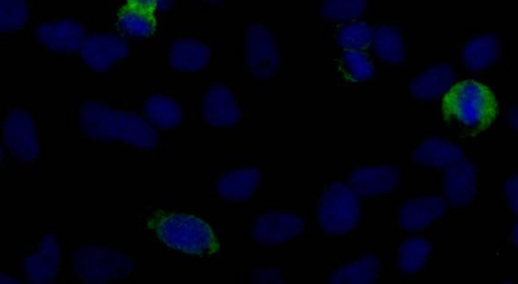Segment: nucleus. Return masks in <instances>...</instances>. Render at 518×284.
Here are the masks:
<instances>
[{
	"instance_id": "13",
	"label": "nucleus",
	"mask_w": 518,
	"mask_h": 284,
	"mask_svg": "<svg viewBox=\"0 0 518 284\" xmlns=\"http://www.w3.org/2000/svg\"><path fill=\"white\" fill-rule=\"evenodd\" d=\"M353 191L360 197H376L395 191L400 173L393 166H369L356 169L350 176Z\"/></svg>"
},
{
	"instance_id": "22",
	"label": "nucleus",
	"mask_w": 518,
	"mask_h": 284,
	"mask_svg": "<svg viewBox=\"0 0 518 284\" xmlns=\"http://www.w3.org/2000/svg\"><path fill=\"white\" fill-rule=\"evenodd\" d=\"M382 263L372 255L360 258L335 270L329 277L331 283H375L381 274Z\"/></svg>"
},
{
	"instance_id": "16",
	"label": "nucleus",
	"mask_w": 518,
	"mask_h": 284,
	"mask_svg": "<svg viewBox=\"0 0 518 284\" xmlns=\"http://www.w3.org/2000/svg\"><path fill=\"white\" fill-rule=\"evenodd\" d=\"M262 176V171L254 167L225 172L217 180V193L227 201L246 202L261 185Z\"/></svg>"
},
{
	"instance_id": "10",
	"label": "nucleus",
	"mask_w": 518,
	"mask_h": 284,
	"mask_svg": "<svg viewBox=\"0 0 518 284\" xmlns=\"http://www.w3.org/2000/svg\"><path fill=\"white\" fill-rule=\"evenodd\" d=\"M61 247L54 233L46 234L38 249L23 262V274L28 282L35 284L53 283L60 269Z\"/></svg>"
},
{
	"instance_id": "15",
	"label": "nucleus",
	"mask_w": 518,
	"mask_h": 284,
	"mask_svg": "<svg viewBox=\"0 0 518 284\" xmlns=\"http://www.w3.org/2000/svg\"><path fill=\"white\" fill-rule=\"evenodd\" d=\"M447 202L437 196H426L406 202L400 209L398 221L403 230L420 231L443 218Z\"/></svg>"
},
{
	"instance_id": "26",
	"label": "nucleus",
	"mask_w": 518,
	"mask_h": 284,
	"mask_svg": "<svg viewBox=\"0 0 518 284\" xmlns=\"http://www.w3.org/2000/svg\"><path fill=\"white\" fill-rule=\"evenodd\" d=\"M340 69L344 78L354 83L366 82L375 74V66L370 57L355 50H347L342 54Z\"/></svg>"
},
{
	"instance_id": "25",
	"label": "nucleus",
	"mask_w": 518,
	"mask_h": 284,
	"mask_svg": "<svg viewBox=\"0 0 518 284\" xmlns=\"http://www.w3.org/2000/svg\"><path fill=\"white\" fill-rule=\"evenodd\" d=\"M430 253L431 246L425 239H408L399 248L398 266L403 273H417L425 266Z\"/></svg>"
},
{
	"instance_id": "5",
	"label": "nucleus",
	"mask_w": 518,
	"mask_h": 284,
	"mask_svg": "<svg viewBox=\"0 0 518 284\" xmlns=\"http://www.w3.org/2000/svg\"><path fill=\"white\" fill-rule=\"evenodd\" d=\"M360 215V201L351 186L335 182L321 195L317 217L326 233L343 235L352 232L359 223Z\"/></svg>"
},
{
	"instance_id": "18",
	"label": "nucleus",
	"mask_w": 518,
	"mask_h": 284,
	"mask_svg": "<svg viewBox=\"0 0 518 284\" xmlns=\"http://www.w3.org/2000/svg\"><path fill=\"white\" fill-rule=\"evenodd\" d=\"M155 11V6L128 0L118 15L121 31L127 36L139 39L152 36L157 27Z\"/></svg>"
},
{
	"instance_id": "35",
	"label": "nucleus",
	"mask_w": 518,
	"mask_h": 284,
	"mask_svg": "<svg viewBox=\"0 0 518 284\" xmlns=\"http://www.w3.org/2000/svg\"><path fill=\"white\" fill-rule=\"evenodd\" d=\"M203 2L217 4V3L221 2V0H203Z\"/></svg>"
},
{
	"instance_id": "11",
	"label": "nucleus",
	"mask_w": 518,
	"mask_h": 284,
	"mask_svg": "<svg viewBox=\"0 0 518 284\" xmlns=\"http://www.w3.org/2000/svg\"><path fill=\"white\" fill-rule=\"evenodd\" d=\"M204 120L212 127H232L242 118V111L234 93L224 85H213L202 104Z\"/></svg>"
},
{
	"instance_id": "32",
	"label": "nucleus",
	"mask_w": 518,
	"mask_h": 284,
	"mask_svg": "<svg viewBox=\"0 0 518 284\" xmlns=\"http://www.w3.org/2000/svg\"><path fill=\"white\" fill-rule=\"evenodd\" d=\"M0 283H20V280L11 275L0 273Z\"/></svg>"
},
{
	"instance_id": "28",
	"label": "nucleus",
	"mask_w": 518,
	"mask_h": 284,
	"mask_svg": "<svg viewBox=\"0 0 518 284\" xmlns=\"http://www.w3.org/2000/svg\"><path fill=\"white\" fill-rule=\"evenodd\" d=\"M368 0H326L320 15L332 22H347L361 17L367 10Z\"/></svg>"
},
{
	"instance_id": "27",
	"label": "nucleus",
	"mask_w": 518,
	"mask_h": 284,
	"mask_svg": "<svg viewBox=\"0 0 518 284\" xmlns=\"http://www.w3.org/2000/svg\"><path fill=\"white\" fill-rule=\"evenodd\" d=\"M30 8L26 0H0V34H10L26 27Z\"/></svg>"
},
{
	"instance_id": "34",
	"label": "nucleus",
	"mask_w": 518,
	"mask_h": 284,
	"mask_svg": "<svg viewBox=\"0 0 518 284\" xmlns=\"http://www.w3.org/2000/svg\"><path fill=\"white\" fill-rule=\"evenodd\" d=\"M511 241L514 246H517V224H515L511 230Z\"/></svg>"
},
{
	"instance_id": "31",
	"label": "nucleus",
	"mask_w": 518,
	"mask_h": 284,
	"mask_svg": "<svg viewBox=\"0 0 518 284\" xmlns=\"http://www.w3.org/2000/svg\"><path fill=\"white\" fill-rule=\"evenodd\" d=\"M508 120H509L510 126L514 130H516V128H517V110H516V108H513L509 111Z\"/></svg>"
},
{
	"instance_id": "21",
	"label": "nucleus",
	"mask_w": 518,
	"mask_h": 284,
	"mask_svg": "<svg viewBox=\"0 0 518 284\" xmlns=\"http://www.w3.org/2000/svg\"><path fill=\"white\" fill-rule=\"evenodd\" d=\"M501 50V43L496 36L484 34L472 39L464 47L462 58L469 70L483 71L500 58Z\"/></svg>"
},
{
	"instance_id": "30",
	"label": "nucleus",
	"mask_w": 518,
	"mask_h": 284,
	"mask_svg": "<svg viewBox=\"0 0 518 284\" xmlns=\"http://www.w3.org/2000/svg\"><path fill=\"white\" fill-rule=\"evenodd\" d=\"M504 194L508 202L509 208L514 214H517V175L509 177L504 185Z\"/></svg>"
},
{
	"instance_id": "36",
	"label": "nucleus",
	"mask_w": 518,
	"mask_h": 284,
	"mask_svg": "<svg viewBox=\"0 0 518 284\" xmlns=\"http://www.w3.org/2000/svg\"><path fill=\"white\" fill-rule=\"evenodd\" d=\"M3 159H4V151H3L2 147H0V163H2Z\"/></svg>"
},
{
	"instance_id": "7",
	"label": "nucleus",
	"mask_w": 518,
	"mask_h": 284,
	"mask_svg": "<svg viewBox=\"0 0 518 284\" xmlns=\"http://www.w3.org/2000/svg\"><path fill=\"white\" fill-rule=\"evenodd\" d=\"M4 141L11 153L23 163H33L41 149L33 117L21 109L13 110L5 120Z\"/></svg>"
},
{
	"instance_id": "20",
	"label": "nucleus",
	"mask_w": 518,
	"mask_h": 284,
	"mask_svg": "<svg viewBox=\"0 0 518 284\" xmlns=\"http://www.w3.org/2000/svg\"><path fill=\"white\" fill-rule=\"evenodd\" d=\"M413 158L420 165L446 169L463 159L464 151L449 140L431 138L416 147Z\"/></svg>"
},
{
	"instance_id": "24",
	"label": "nucleus",
	"mask_w": 518,
	"mask_h": 284,
	"mask_svg": "<svg viewBox=\"0 0 518 284\" xmlns=\"http://www.w3.org/2000/svg\"><path fill=\"white\" fill-rule=\"evenodd\" d=\"M374 49L378 57L387 63L400 64L406 58L402 34L395 26H381L373 32Z\"/></svg>"
},
{
	"instance_id": "9",
	"label": "nucleus",
	"mask_w": 518,
	"mask_h": 284,
	"mask_svg": "<svg viewBox=\"0 0 518 284\" xmlns=\"http://www.w3.org/2000/svg\"><path fill=\"white\" fill-rule=\"evenodd\" d=\"M304 230V221L295 214L269 213L255 220L252 237L258 244L273 247L295 239Z\"/></svg>"
},
{
	"instance_id": "2",
	"label": "nucleus",
	"mask_w": 518,
	"mask_h": 284,
	"mask_svg": "<svg viewBox=\"0 0 518 284\" xmlns=\"http://www.w3.org/2000/svg\"><path fill=\"white\" fill-rule=\"evenodd\" d=\"M442 112L446 122L477 135L491 127L499 110L495 94L487 85L467 79L453 84L445 93Z\"/></svg>"
},
{
	"instance_id": "33",
	"label": "nucleus",
	"mask_w": 518,
	"mask_h": 284,
	"mask_svg": "<svg viewBox=\"0 0 518 284\" xmlns=\"http://www.w3.org/2000/svg\"><path fill=\"white\" fill-rule=\"evenodd\" d=\"M130 2H136V3L155 6L157 9V4H158L159 0H130Z\"/></svg>"
},
{
	"instance_id": "1",
	"label": "nucleus",
	"mask_w": 518,
	"mask_h": 284,
	"mask_svg": "<svg viewBox=\"0 0 518 284\" xmlns=\"http://www.w3.org/2000/svg\"><path fill=\"white\" fill-rule=\"evenodd\" d=\"M79 126L88 137L98 141H122L140 149H153L158 132L141 116L113 110L99 102L85 103L80 109Z\"/></svg>"
},
{
	"instance_id": "23",
	"label": "nucleus",
	"mask_w": 518,
	"mask_h": 284,
	"mask_svg": "<svg viewBox=\"0 0 518 284\" xmlns=\"http://www.w3.org/2000/svg\"><path fill=\"white\" fill-rule=\"evenodd\" d=\"M144 113L151 124L163 130L176 128L183 120L182 107L175 100L160 94L147 99Z\"/></svg>"
},
{
	"instance_id": "14",
	"label": "nucleus",
	"mask_w": 518,
	"mask_h": 284,
	"mask_svg": "<svg viewBox=\"0 0 518 284\" xmlns=\"http://www.w3.org/2000/svg\"><path fill=\"white\" fill-rule=\"evenodd\" d=\"M36 36L38 41L50 51L72 53L80 50L86 33L79 22L67 19L39 25Z\"/></svg>"
},
{
	"instance_id": "6",
	"label": "nucleus",
	"mask_w": 518,
	"mask_h": 284,
	"mask_svg": "<svg viewBox=\"0 0 518 284\" xmlns=\"http://www.w3.org/2000/svg\"><path fill=\"white\" fill-rule=\"evenodd\" d=\"M245 59L250 72L261 79L274 77L281 67V53L272 32L252 24L245 35Z\"/></svg>"
},
{
	"instance_id": "19",
	"label": "nucleus",
	"mask_w": 518,
	"mask_h": 284,
	"mask_svg": "<svg viewBox=\"0 0 518 284\" xmlns=\"http://www.w3.org/2000/svg\"><path fill=\"white\" fill-rule=\"evenodd\" d=\"M168 59L171 67L178 71L197 72L209 63L211 50L201 41L181 39L171 44Z\"/></svg>"
},
{
	"instance_id": "17",
	"label": "nucleus",
	"mask_w": 518,
	"mask_h": 284,
	"mask_svg": "<svg viewBox=\"0 0 518 284\" xmlns=\"http://www.w3.org/2000/svg\"><path fill=\"white\" fill-rule=\"evenodd\" d=\"M456 79L451 64L441 63L430 67L413 79L409 85L411 96L418 101H433L444 96Z\"/></svg>"
},
{
	"instance_id": "12",
	"label": "nucleus",
	"mask_w": 518,
	"mask_h": 284,
	"mask_svg": "<svg viewBox=\"0 0 518 284\" xmlns=\"http://www.w3.org/2000/svg\"><path fill=\"white\" fill-rule=\"evenodd\" d=\"M446 169L444 191L449 202L458 208L471 205L477 195V169L474 163L463 158Z\"/></svg>"
},
{
	"instance_id": "8",
	"label": "nucleus",
	"mask_w": 518,
	"mask_h": 284,
	"mask_svg": "<svg viewBox=\"0 0 518 284\" xmlns=\"http://www.w3.org/2000/svg\"><path fill=\"white\" fill-rule=\"evenodd\" d=\"M80 56L84 63L96 72H106L130 53L127 41L116 34L100 33L86 37Z\"/></svg>"
},
{
	"instance_id": "29",
	"label": "nucleus",
	"mask_w": 518,
	"mask_h": 284,
	"mask_svg": "<svg viewBox=\"0 0 518 284\" xmlns=\"http://www.w3.org/2000/svg\"><path fill=\"white\" fill-rule=\"evenodd\" d=\"M373 32L367 23L356 22L339 30L337 43L345 50L362 51L372 44Z\"/></svg>"
},
{
	"instance_id": "3",
	"label": "nucleus",
	"mask_w": 518,
	"mask_h": 284,
	"mask_svg": "<svg viewBox=\"0 0 518 284\" xmlns=\"http://www.w3.org/2000/svg\"><path fill=\"white\" fill-rule=\"evenodd\" d=\"M147 226L163 244L174 250L212 255L221 249L211 225L196 216L157 211L147 219Z\"/></svg>"
},
{
	"instance_id": "4",
	"label": "nucleus",
	"mask_w": 518,
	"mask_h": 284,
	"mask_svg": "<svg viewBox=\"0 0 518 284\" xmlns=\"http://www.w3.org/2000/svg\"><path fill=\"white\" fill-rule=\"evenodd\" d=\"M76 276L86 283H106L127 278L135 269L134 261L108 247L84 246L72 258Z\"/></svg>"
}]
</instances>
